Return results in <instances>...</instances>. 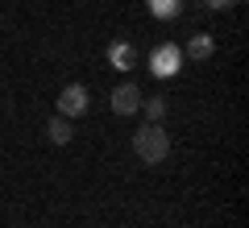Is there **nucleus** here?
<instances>
[{"label": "nucleus", "instance_id": "8", "mask_svg": "<svg viewBox=\"0 0 249 228\" xmlns=\"http://www.w3.org/2000/svg\"><path fill=\"white\" fill-rule=\"evenodd\" d=\"M145 4H150V13H154L158 21H170V17L183 13V0H145Z\"/></svg>", "mask_w": 249, "mask_h": 228}, {"label": "nucleus", "instance_id": "7", "mask_svg": "<svg viewBox=\"0 0 249 228\" xmlns=\"http://www.w3.org/2000/svg\"><path fill=\"white\" fill-rule=\"evenodd\" d=\"M183 54H191L196 62H208V58L216 54V42H212L208 34H191V42H187V50H183Z\"/></svg>", "mask_w": 249, "mask_h": 228}, {"label": "nucleus", "instance_id": "4", "mask_svg": "<svg viewBox=\"0 0 249 228\" xmlns=\"http://www.w3.org/2000/svg\"><path fill=\"white\" fill-rule=\"evenodd\" d=\"M137 108H142V88H137V83H121V88L112 91V112L116 116H133Z\"/></svg>", "mask_w": 249, "mask_h": 228}, {"label": "nucleus", "instance_id": "1", "mask_svg": "<svg viewBox=\"0 0 249 228\" xmlns=\"http://www.w3.org/2000/svg\"><path fill=\"white\" fill-rule=\"evenodd\" d=\"M133 154L145 166H162L170 158V137L162 133V124H145V129L133 133Z\"/></svg>", "mask_w": 249, "mask_h": 228}, {"label": "nucleus", "instance_id": "3", "mask_svg": "<svg viewBox=\"0 0 249 228\" xmlns=\"http://www.w3.org/2000/svg\"><path fill=\"white\" fill-rule=\"evenodd\" d=\"M178 62H183V50L178 46H158L150 54V75L154 79H170V75H178Z\"/></svg>", "mask_w": 249, "mask_h": 228}, {"label": "nucleus", "instance_id": "6", "mask_svg": "<svg viewBox=\"0 0 249 228\" xmlns=\"http://www.w3.org/2000/svg\"><path fill=\"white\" fill-rule=\"evenodd\" d=\"M71 137H75V129H71V121H67V116L54 112L50 121H46V141H50V145H67Z\"/></svg>", "mask_w": 249, "mask_h": 228}, {"label": "nucleus", "instance_id": "5", "mask_svg": "<svg viewBox=\"0 0 249 228\" xmlns=\"http://www.w3.org/2000/svg\"><path fill=\"white\" fill-rule=\"evenodd\" d=\"M133 62H137V50L129 42H112L108 46V67L112 70H133Z\"/></svg>", "mask_w": 249, "mask_h": 228}, {"label": "nucleus", "instance_id": "10", "mask_svg": "<svg viewBox=\"0 0 249 228\" xmlns=\"http://www.w3.org/2000/svg\"><path fill=\"white\" fill-rule=\"evenodd\" d=\"M208 9H232V4H241V0H204Z\"/></svg>", "mask_w": 249, "mask_h": 228}, {"label": "nucleus", "instance_id": "2", "mask_svg": "<svg viewBox=\"0 0 249 228\" xmlns=\"http://www.w3.org/2000/svg\"><path fill=\"white\" fill-rule=\"evenodd\" d=\"M88 104H91V96H88V88L83 83H67V88L58 91V116H83L88 112Z\"/></svg>", "mask_w": 249, "mask_h": 228}, {"label": "nucleus", "instance_id": "9", "mask_svg": "<svg viewBox=\"0 0 249 228\" xmlns=\"http://www.w3.org/2000/svg\"><path fill=\"white\" fill-rule=\"evenodd\" d=\"M142 108H145V116H150V124H158V121H162V112H166V100H162V96L142 100Z\"/></svg>", "mask_w": 249, "mask_h": 228}]
</instances>
